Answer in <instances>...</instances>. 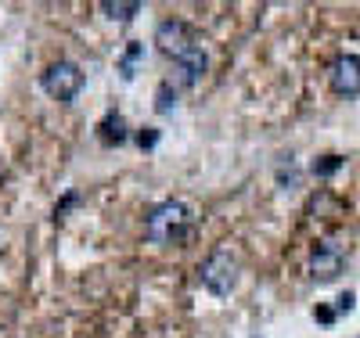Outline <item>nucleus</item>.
Returning a JSON list of instances; mask_svg holds the SVG:
<instances>
[{
	"instance_id": "f257e3e1",
	"label": "nucleus",
	"mask_w": 360,
	"mask_h": 338,
	"mask_svg": "<svg viewBox=\"0 0 360 338\" xmlns=\"http://www.w3.org/2000/svg\"><path fill=\"white\" fill-rule=\"evenodd\" d=\"M191 223H195L191 205L180 202V198H169V202H159V205L148 209L144 234H148V241H155V245H180L191 234Z\"/></svg>"
},
{
	"instance_id": "f03ea898",
	"label": "nucleus",
	"mask_w": 360,
	"mask_h": 338,
	"mask_svg": "<svg viewBox=\"0 0 360 338\" xmlns=\"http://www.w3.org/2000/svg\"><path fill=\"white\" fill-rule=\"evenodd\" d=\"M198 278L202 285L213 292V295H231L234 281H238V256L231 249H217V252H209V259L202 263L198 270Z\"/></svg>"
},
{
	"instance_id": "7ed1b4c3",
	"label": "nucleus",
	"mask_w": 360,
	"mask_h": 338,
	"mask_svg": "<svg viewBox=\"0 0 360 338\" xmlns=\"http://www.w3.org/2000/svg\"><path fill=\"white\" fill-rule=\"evenodd\" d=\"M83 83H86V76L79 72V65H72V61H54V65L40 76V86L54 101H65V105L83 90Z\"/></svg>"
},
{
	"instance_id": "20e7f679",
	"label": "nucleus",
	"mask_w": 360,
	"mask_h": 338,
	"mask_svg": "<svg viewBox=\"0 0 360 338\" xmlns=\"http://www.w3.org/2000/svg\"><path fill=\"white\" fill-rule=\"evenodd\" d=\"M328 79H332V90H335V94L356 98V94H360V58H356V54L335 58L332 69H328Z\"/></svg>"
},
{
	"instance_id": "39448f33",
	"label": "nucleus",
	"mask_w": 360,
	"mask_h": 338,
	"mask_svg": "<svg viewBox=\"0 0 360 338\" xmlns=\"http://www.w3.org/2000/svg\"><path fill=\"white\" fill-rule=\"evenodd\" d=\"M155 44L166 51V54H184L191 44H198L195 40V33H191V25L188 22H180V18H166V22H159V29H155Z\"/></svg>"
},
{
	"instance_id": "423d86ee",
	"label": "nucleus",
	"mask_w": 360,
	"mask_h": 338,
	"mask_svg": "<svg viewBox=\"0 0 360 338\" xmlns=\"http://www.w3.org/2000/svg\"><path fill=\"white\" fill-rule=\"evenodd\" d=\"M346 266V256L335 249V245H317L314 256H310V273L317 281H335Z\"/></svg>"
},
{
	"instance_id": "0eeeda50",
	"label": "nucleus",
	"mask_w": 360,
	"mask_h": 338,
	"mask_svg": "<svg viewBox=\"0 0 360 338\" xmlns=\"http://www.w3.org/2000/svg\"><path fill=\"white\" fill-rule=\"evenodd\" d=\"M173 61H176V69H180V83H184V86H195V83L205 76V65H209L202 44H191L184 54H176Z\"/></svg>"
},
{
	"instance_id": "6e6552de",
	"label": "nucleus",
	"mask_w": 360,
	"mask_h": 338,
	"mask_svg": "<svg viewBox=\"0 0 360 338\" xmlns=\"http://www.w3.org/2000/svg\"><path fill=\"white\" fill-rule=\"evenodd\" d=\"M101 141L105 144H123L127 141V122H123V115L119 112H112V115H105V122H101Z\"/></svg>"
},
{
	"instance_id": "1a4fd4ad",
	"label": "nucleus",
	"mask_w": 360,
	"mask_h": 338,
	"mask_svg": "<svg viewBox=\"0 0 360 338\" xmlns=\"http://www.w3.org/2000/svg\"><path fill=\"white\" fill-rule=\"evenodd\" d=\"M101 11H105L112 22H130L134 15H141V4H137V0H130V4H123V0H105Z\"/></svg>"
},
{
	"instance_id": "9d476101",
	"label": "nucleus",
	"mask_w": 360,
	"mask_h": 338,
	"mask_svg": "<svg viewBox=\"0 0 360 338\" xmlns=\"http://www.w3.org/2000/svg\"><path fill=\"white\" fill-rule=\"evenodd\" d=\"M141 58H144V44H130L127 54H123V61H119V76H123V79H134V69H137Z\"/></svg>"
},
{
	"instance_id": "9b49d317",
	"label": "nucleus",
	"mask_w": 360,
	"mask_h": 338,
	"mask_svg": "<svg viewBox=\"0 0 360 338\" xmlns=\"http://www.w3.org/2000/svg\"><path fill=\"white\" fill-rule=\"evenodd\" d=\"M155 108H159L162 115L176 108V90H169V83H162V86H159V101H155Z\"/></svg>"
},
{
	"instance_id": "f8f14e48",
	"label": "nucleus",
	"mask_w": 360,
	"mask_h": 338,
	"mask_svg": "<svg viewBox=\"0 0 360 338\" xmlns=\"http://www.w3.org/2000/svg\"><path fill=\"white\" fill-rule=\"evenodd\" d=\"M339 166H342L339 155H324V162H314V173H317V176H332Z\"/></svg>"
},
{
	"instance_id": "ddd939ff",
	"label": "nucleus",
	"mask_w": 360,
	"mask_h": 338,
	"mask_svg": "<svg viewBox=\"0 0 360 338\" xmlns=\"http://www.w3.org/2000/svg\"><path fill=\"white\" fill-rule=\"evenodd\" d=\"M137 144H141V148H155V144H159V130H148V134L141 130V134H137Z\"/></svg>"
},
{
	"instance_id": "4468645a",
	"label": "nucleus",
	"mask_w": 360,
	"mask_h": 338,
	"mask_svg": "<svg viewBox=\"0 0 360 338\" xmlns=\"http://www.w3.org/2000/svg\"><path fill=\"white\" fill-rule=\"evenodd\" d=\"M314 317H317L321 324H332V320H335V310H324V306H321V310H314Z\"/></svg>"
},
{
	"instance_id": "2eb2a0df",
	"label": "nucleus",
	"mask_w": 360,
	"mask_h": 338,
	"mask_svg": "<svg viewBox=\"0 0 360 338\" xmlns=\"http://www.w3.org/2000/svg\"><path fill=\"white\" fill-rule=\"evenodd\" d=\"M353 310V292H346L342 299H339V313H349Z\"/></svg>"
}]
</instances>
